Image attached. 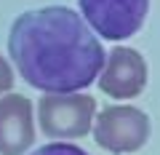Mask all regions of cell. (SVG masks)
<instances>
[{"mask_svg":"<svg viewBox=\"0 0 160 155\" xmlns=\"http://www.w3.org/2000/svg\"><path fill=\"white\" fill-rule=\"evenodd\" d=\"M8 54L19 75L46 94L88 88L107 56L86 19L67 6L24 11L11 24Z\"/></svg>","mask_w":160,"mask_h":155,"instance_id":"obj_1","label":"cell"},{"mask_svg":"<svg viewBox=\"0 0 160 155\" xmlns=\"http://www.w3.org/2000/svg\"><path fill=\"white\" fill-rule=\"evenodd\" d=\"M96 118V99L88 94H46L38 104V121L48 139L86 137Z\"/></svg>","mask_w":160,"mask_h":155,"instance_id":"obj_2","label":"cell"},{"mask_svg":"<svg viewBox=\"0 0 160 155\" xmlns=\"http://www.w3.org/2000/svg\"><path fill=\"white\" fill-rule=\"evenodd\" d=\"M93 139L102 150L109 152H136L149 139V118L139 107L112 104L93 118Z\"/></svg>","mask_w":160,"mask_h":155,"instance_id":"obj_3","label":"cell"},{"mask_svg":"<svg viewBox=\"0 0 160 155\" xmlns=\"http://www.w3.org/2000/svg\"><path fill=\"white\" fill-rule=\"evenodd\" d=\"M86 24L107 40H126L142 29L149 0H78Z\"/></svg>","mask_w":160,"mask_h":155,"instance_id":"obj_4","label":"cell"},{"mask_svg":"<svg viewBox=\"0 0 160 155\" xmlns=\"http://www.w3.org/2000/svg\"><path fill=\"white\" fill-rule=\"evenodd\" d=\"M147 86V64L136 48L120 46L109 56H104V67L99 72V88L112 99H133Z\"/></svg>","mask_w":160,"mask_h":155,"instance_id":"obj_5","label":"cell"},{"mask_svg":"<svg viewBox=\"0 0 160 155\" xmlns=\"http://www.w3.org/2000/svg\"><path fill=\"white\" fill-rule=\"evenodd\" d=\"M35 142L32 104L22 94L0 96V155H22Z\"/></svg>","mask_w":160,"mask_h":155,"instance_id":"obj_6","label":"cell"},{"mask_svg":"<svg viewBox=\"0 0 160 155\" xmlns=\"http://www.w3.org/2000/svg\"><path fill=\"white\" fill-rule=\"evenodd\" d=\"M32 155H88V152L80 150V147H75V144H67V142H53V144L38 147Z\"/></svg>","mask_w":160,"mask_h":155,"instance_id":"obj_7","label":"cell"},{"mask_svg":"<svg viewBox=\"0 0 160 155\" xmlns=\"http://www.w3.org/2000/svg\"><path fill=\"white\" fill-rule=\"evenodd\" d=\"M11 86H13V70L6 59L0 56V96L6 91H11Z\"/></svg>","mask_w":160,"mask_h":155,"instance_id":"obj_8","label":"cell"}]
</instances>
